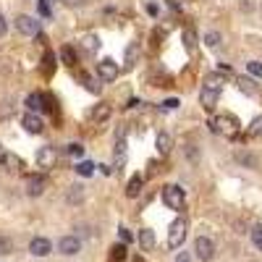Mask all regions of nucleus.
Returning <instances> with one entry per match:
<instances>
[{"mask_svg":"<svg viewBox=\"0 0 262 262\" xmlns=\"http://www.w3.org/2000/svg\"><path fill=\"white\" fill-rule=\"evenodd\" d=\"M184 242H186V221L184 217H176V221L170 223V231H168V247L179 249Z\"/></svg>","mask_w":262,"mask_h":262,"instance_id":"nucleus-1","label":"nucleus"},{"mask_svg":"<svg viewBox=\"0 0 262 262\" xmlns=\"http://www.w3.org/2000/svg\"><path fill=\"white\" fill-rule=\"evenodd\" d=\"M194 254L200 257L202 262H210L215 257V244L210 242L207 236H196V242H194Z\"/></svg>","mask_w":262,"mask_h":262,"instance_id":"nucleus-2","label":"nucleus"},{"mask_svg":"<svg viewBox=\"0 0 262 262\" xmlns=\"http://www.w3.org/2000/svg\"><path fill=\"white\" fill-rule=\"evenodd\" d=\"M16 29L24 34V37H34L39 32V21L32 18V16H27V13H21V16H16Z\"/></svg>","mask_w":262,"mask_h":262,"instance_id":"nucleus-3","label":"nucleus"},{"mask_svg":"<svg viewBox=\"0 0 262 262\" xmlns=\"http://www.w3.org/2000/svg\"><path fill=\"white\" fill-rule=\"evenodd\" d=\"M163 202L170 207V210H181L184 207V191L179 186H165L163 189Z\"/></svg>","mask_w":262,"mask_h":262,"instance_id":"nucleus-4","label":"nucleus"},{"mask_svg":"<svg viewBox=\"0 0 262 262\" xmlns=\"http://www.w3.org/2000/svg\"><path fill=\"white\" fill-rule=\"evenodd\" d=\"M97 74H100V79H102V81H116V79H118V74H121V69L116 66V60L105 58V60H100V63H97Z\"/></svg>","mask_w":262,"mask_h":262,"instance_id":"nucleus-5","label":"nucleus"},{"mask_svg":"<svg viewBox=\"0 0 262 262\" xmlns=\"http://www.w3.org/2000/svg\"><path fill=\"white\" fill-rule=\"evenodd\" d=\"M58 252L66 254V257L79 254V252H81V238H79V236H63L60 242H58Z\"/></svg>","mask_w":262,"mask_h":262,"instance_id":"nucleus-6","label":"nucleus"},{"mask_svg":"<svg viewBox=\"0 0 262 262\" xmlns=\"http://www.w3.org/2000/svg\"><path fill=\"white\" fill-rule=\"evenodd\" d=\"M29 252H32L34 257H48V254L53 252L50 238H45V236H34L32 242H29Z\"/></svg>","mask_w":262,"mask_h":262,"instance_id":"nucleus-7","label":"nucleus"},{"mask_svg":"<svg viewBox=\"0 0 262 262\" xmlns=\"http://www.w3.org/2000/svg\"><path fill=\"white\" fill-rule=\"evenodd\" d=\"M55 160H58V152H55V147H39V152H37V165L39 168H53L55 165Z\"/></svg>","mask_w":262,"mask_h":262,"instance_id":"nucleus-8","label":"nucleus"},{"mask_svg":"<svg viewBox=\"0 0 262 262\" xmlns=\"http://www.w3.org/2000/svg\"><path fill=\"white\" fill-rule=\"evenodd\" d=\"M217 100H221V90H212V86H202L200 90V102L205 111H212L217 105Z\"/></svg>","mask_w":262,"mask_h":262,"instance_id":"nucleus-9","label":"nucleus"},{"mask_svg":"<svg viewBox=\"0 0 262 262\" xmlns=\"http://www.w3.org/2000/svg\"><path fill=\"white\" fill-rule=\"evenodd\" d=\"M21 126H24L29 134H42V131H45V123H42V118L37 113H27L21 118Z\"/></svg>","mask_w":262,"mask_h":262,"instance_id":"nucleus-10","label":"nucleus"},{"mask_svg":"<svg viewBox=\"0 0 262 262\" xmlns=\"http://www.w3.org/2000/svg\"><path fill=\"white\" fill-rule=\"evenodd\" d=\"M45 186H48V179L45 176H32L27 181V194L29 196H39L42 191H45Z\"/></svg>","mask_w":262,"mask_h":262,"instance_id":"nucleus-11","label":"nucleus"},{"mask_svg":"<svg viewBox=\"0 0 262 262\" xmlns=\"http://www.w3.org/2000/svg\"><path fill=\"white\" fill-rule=\"evenodd\" d=\"M155 144H158V152H160V155H170V149H173V137L165 134V131H160L158 139H155Z\"/></svg>","mask_w":262,"mask_h":262,"instance_id":"nucleus-12","label":"nucleus"},{"mask_svg":"<svg viewBox=\"0 0 262 262\" xmlns=\"http://www.w3.org/2000/svg\"><path fill=\"white\" fill-rule=\"evenodd\" d=\"M66 202H69V205H81L84 202V186L74 184L69 191H66Z\"/></svg>","mask_w":262,"mask_h":262,"instance_id":"nucleus-13","label":"nucleus"},{"mask_svg":"<svg viewBox=\"0 0 262 262\" xmlns=\"http://www.w3.org/2000/svg\"><path fill=\"white\" fill-rule=\"evenodd\" d=\"M139 244H142L144 252H152V249H155V233H152L149 228H144V231L139 233Z\"/></svg>","mask_w":262,"mask_h":262,"instance_id":"nucleus-14","label":"nucleus"},{"mask_svg":"<svg viewBox=\"0 0 262 262\" xmlns=\"http://www.w3.org/2000/svg\"><path fill=\"white\" fill-rule=\"evenodd\" d=\"M142 191V176H134L128 181V186H126V196H131V200H134V196Z\"/></svg>","mask_w":262,"mask_h":262,"instance_id":"nucleus-15","label":"nucleus"},{"mask_svg":"<svg viewBox=\"0 0 262 262\" xmlns=\"http://www.w3.org/2000/svg\"><path fill=\"white\" fill-rule=\"evenodd\" d=\"M107 116H111V105H107V102H102V105H97L95 107V113H92V118L100 123V121H105Z\"/></svg>","mask_w":262,"mask_h":262,"instance_id":"nucleus-16","label":"nucleus"},{"mask_svg":"<svg viewBox=\"0 0 262 262\" xmlns=\"http://www.w3.org/2000/svg\"><path fill=\"white\" fill-rule=\"evenodd\" d=\"M84 50H90V53L100 50V39H97V34H86V37H84Z\"/></svg>","mask_w":262,"mask_h":262,"instance_id":"nucleus-17","label":"nucleus"},{"mask_svg":"<svg viewBox=\"0 0 262 262\" xmlns=\"http://www.w3.org/2000/svg\"><path fill=\"white\" fill-rule=\"evenodd\" d=\"M238 90L247 92V95H254V92H257V86H254V81H252V79L242 76V79H238Z\"/></svg>","mask_w":262,"mask_h":262,"instance_id":"nucleus-18","label":"nucleus"},{"mask_svg":"<svg viewBox=\"0 0 262 262\" xmlns=\"http://www.w3.org/2000/svg\"><path fill=\"white\" fill-rule=\"evenodd\" d=\"M137 55H139L137 45H128V50H126V63H123V69H131V66H134V60H137Z\"/></svg>","mask_w":262,"mask_h":262,"instance_id":"nucleus-19","label":"nucleus"},{"mask_svg":"<svg viewBox=\"0 0 262 262\" xmlns=\"http://www.w3.org/2000/svg\"><path fill=\"white\" fill-rule=\"evenodd\" d=\"M249 236H252V244L262 252V226H254V228L249 231Z\"/></svg>","mask_w":262,"mask_h":262,"instance_id":"nucleus-20","label":"nucleus"},{"mask_svg":"<svg viewBox=\"0 0 262 262\" xmlns=\"http://www.w3.org/2000/svg\"><path fill=\"white\" fill-rule=\"evenodd\" d=\"M11 252H13V242H11L8 236H0V257H6Z\"/></svg>","mask_w":262,"mask_h":262,"instance_id":"nucleus-21","label":"nucleus"},{"mask_svg":"<svg viewBox=\"0 0 262 262\" xmlns=\"http://www.w3.org/2000/svg\"><path fill=\"white\" fill-rule=\"evenodd\" d=\"M76 173H79V176H92V173H95V163H79L76 165Z\"/></svg>","mask_w":262,"mask_h":262,"instance_id":"nucleus-22","label":"nucleus"},{"mask_svg":"<svg viewBox=\"0 0 262 262\" xmlns=\"http://www.w3.org/2000/svg\"><path fill=\"white\" fill-rule=\"evenodd\" d=\"M66 152H69L71 158H81V155H84V144H79V142H71L69 147H66Z\"/></svg>","mask_w":262,"mask_h":262,"instance_id":"nucleus-23","label":"nucleus"},{"mask_svg":"<svg viewBox=\"0 0 262 262\" xmlns=\"http://www.w3.org/2000/svg\"><path fill=\"white\" fill-rule=\"evenodd\" d=\"M247 71H249L252 76L262 79V63H259V60H249V63H247Z\"/></svg>","mask_w":262,"mask_h":262,"instance_id":"nucleus-24","label":"nucleus"},{"mask_svg":"<svg viewBox=\"0 0 262 262\" xmlns=\"http://www.w3.org/2000/svg\"><path fill=\"white\" fill-rule=\"evenodd\" d=\"M205 45H210V48L221 45V32H207L205 34Z\"/></svg>","mask_w":262,"mask_h":262,"instance_id":"nucleus-25","label":"nucleus"},{"mask_svg":"<svg viewBox=\"0 0 262 262\" xmlns=\"http://www.w3.org/2000/svg\"><path fill=\"white\" fill-rule=\"evenodd\" d=\"M221 84H223V79L217 76V74H210V76L205 79V86H212V90H221Z\"/></svg>","mask_w":262,"mask_h":262,"instance_id":"nucleus-26","label":"nucleus"},{"mask_svg":"<svg viewBox=\"0 0 262 262\" xmlns=\"http://www.w3.org/2000/svg\"><path fill=\"white\" fill-rule=\"evenodd\" d=\"M27 105H29V111H32V113L39 111V107H42V105H39V95H29V97H27Z\"/></svg>","mask_w":262,"mask_h":262,"instance_id":"nucleus-27","label":"nucleus"},{"mask_svg":"<svg viewBox=\"0 0 262 262\" xmlns=\"http://www.w3.org/2000/svg\"><path fill=\"white\" fill-rule=\"evenodd\" d=\"M236 160H238V163H247L249 168H254V165H257V160H254L252 155H244V152H238V155H236Z\"/></svg>","mask_w":262,"mask_h":262,"instance_id":"nucleus-28","label":"nucleus"},{"mask_svg":"<svg viewBox=\"0 0 262 262\" xmlns=\"http://www.w3.org/2000/svg\"><path fill=\"white\" fill-rule=\"evenodd\" d=\"M63 60L69 63V66H74V63H76V55H74V50H71V48H63Z\"/></svg>","mask_w":262,"mask_h":262,"instance_id":"nucleus-29","label":"nucleus"},{"mask_svg":"<svg viewBox=\"0 0 262 262\" xmlns=\"http://www.w3.org/2000/svg\"><path fill=\"white\" fill-rule=\"evenodd\" d=\"M249 134H252V137L262 134V118H254V121H252V128H249Z\"/></svg>","mask_w":262,"mask_h":262,"instance_id":"nucleus-30","label":"nucleus"},{"mask_svg":"<svg viewBox=\"0 0 262 262\" xmlns=\"http://www.w3.org/2000/svg\"><path fill=\"white\" fill-rule=\"evenodd\" d=\"M123 257H126V249H123L121 244H118V247H113V259H116V262H121Z\"/></svg>","mask_w":262,"mask_h":262,"instance_id":"nucleus-31","label":"nucleus"},{"mask_svg":"<svg viewBox=\"0 0 262 262\" xmlns=\"http://www.w3.org/2000/svg\"><path fill=\"white\" fill-rule=\"evenodd\" d=\"M81 81L86 84V90H92V92H97V90H100V86H97V84H95V81H92L90 76H81Z\"/></svg>","mask_w":262,"mask_h":262,"instance_id":"nucleus-32","label":"nucleus"},{"mask_svg":"<svg viewBox=\"0 0 262 262\" xmlns=\"http://www.w3.org/2000/svg\"><path fill=\"white\" fill-rule=\"evenodd\" d=\"M179 105H181V102H179L176 97H170V100H165V102H163V107H168V111H170V107H179Z\"/></svg>","mask_w":262,"mask_h":262,"instance_id":"nucleus-33","label":"nucleus"},{"mask_svg":"<svg viewBox=\"0 0 262 262\" xmlns=\"http://www.w3.org/2000/svg\"><path fill=\"white\" fill-rule=\"evenodd\" d=\"M6 32H8V21L3 18V13H0V37H3Z\"/></svg>","mask_w":262,"mask_h":262,"instance_id":"nucleus-34","label":"nucleus"},{"mask_svg":"<svg viewBox=\"0 0 262 262\" xmlns=\"http://www.w3.org/2000/svg\"><path fill=\"white\" fill-rule=\"evenodd\" d=\"M39 11H42V16H50V8H48V0H39Z\"/></svg>","mask_w":262,"mask_h":262,"instance_id":"nucleus-35","label":"nucleus"},{"mask_svg":"<svg viewBox=\"0 0 262 262\" xmlns=\"http://www.w3.org/2000/svg\"><path fill=\"white\" fill-rule=\"evenodd\" d=\"M186 48H189V50L194 48V32H186Z\"/></svg>","mask_w":262,"mask_h":262,"instance_id":"nucleus-36","label":"nucleus"},{"mask_svg":"<svg viewBox=\"0 0 262 262\" xmlns=\"http://www.w3.org/2000/svg\"><path fill=\"white\" fill-rule=\"evenodd\" d=\"M176 262H191V259H189V254H186V252H179V257H176Z\"/></svg>","mask_w":262,"mask_h":262,"instance_id":"nucleus-37","label":"nucleus"},{"mask_svg":"<svg viewBox=\"0 0 262 262\" xmlns=\"http://www.w3.org/2000/svg\"><path fill=\"white\" fill-rule=\"evenodd\" d=\"M66 6H84V0H63Z\"/></svg>","mask_w":262,"mask_h":262,"instance_id":"nucleus-38","label":"nucleus"},{"mask_svg":"<svg viewBox=\"0 0 262 262\" xmlns=\"http://www.w3.org/2000/svg\"><path fill=\"white\" fill-rule=\"evenodd\" d=\"M121 238H123V242H131V233L126 228H121Z\"/></svg>","mask_w":262,"mask_h":262,"instance_id":"nucleus-39","label":"nucleus"},{"mask_svg":"<svg viewBox=\"0 0 262 262\" xmlns=\"http://www.w3.org/2000/svg\"><path fill=\"white\" fill-rule=\"evenodd\" d=\"M8 160V155H6V149H3V144H0V163H6Z\"/></svg>","mask_w":262,"mask_h":262,"instance_id":"nucleus-40","label":"nucleus"}]
</instances>
